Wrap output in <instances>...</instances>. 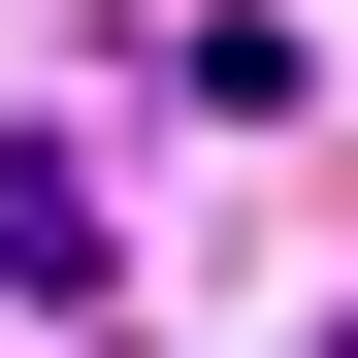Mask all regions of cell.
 Returning <instances> with one entry per match:
<instances>
[{
  "label": "cell",
  "instance_id": "2",
  "mask_svg": "<svg viewBox=\"0 0 358 358\" xmlns=\"http://www.w3.org/2000/svg\"><path fill=\"white\" fill-rule=\"evenodd\" d=\"M326 358H358V326H326Z\"/></svg>",
  "mask_w": 358,
  "mask_h": 358
},
{
  "label": "cell",
  "instance_id": "1",
  "mask_svg": "<svg viewBox=\"0 0 358 358\" xmlns=\"http://www.w3.org/2000/svg\"><path fill=\"white\" fill-rule=\"evenodd\" d=\"M0 293H98V163L66 131H0Z\"/></svg>",
  "mask_w": 358,
  "mask_h": 358
}]
</instances>
